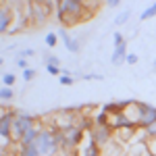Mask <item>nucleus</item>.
<instances>
[{"mask_svg":"<svg viewBox=\"0 0 156 156\" xmlns=\"http://www.w3.org/2000/svg\"><path fill=\"white\" fill-rule=\"evenodd\" d=\"M87 17H92V12L87 11L85 2L81 0H58L56 2V19L62 23V27L75 25L79 21H87Z\"/></svg>","mask_w":156,"mask_h":156,"instance_id":"1","label":"nucleus"},{"mask_svg":"<svg viewBox=\"0 0 156 156\" xmlns=\"http://www.w3.org/2000/svg\"><path fill=\"white\" fill-rule=\"evenodd\" d=\"M37 154L40 156H58V140H56V129H50V127H42V131L37 135L36 144Z\"/></svg>","mask_w":156,"mask_h":156,"instance_id":"2","label":"nucleus"},{"mask_svg":"<svg viewBox=\"0 0 156 156\" xmlns=\"http://www.w3.org/2000/svg\"><path fill=\"white\" fill-rule=\"evenodd\" d=\"M37 123H40V121H36V117H31V115H27V112H17V117H15V121H12L11 140L19 144L21 137H23L29 129H34Z\"/></svg>","mask_w":156,"mask_h":156,"instance_id":"3","label":"nucleus"},{"mask_svg":"<svg viewBox=\"0 0 156 156\" xmlns=\"http://www.w3.org/2000/svg\"><path fill=\"white\" fill-rule=\"evenodd\" d=\"M77 110H58L52 115V129L56 131H67L69 127H75L77 125Z\"/></svg>","mask_w":156,"mask_h":156,"instance_id":"4","label":"nucleus"},{"mask_svg":"<svg viewBox=\"0 0 156 156\" xmlns=\"http://www.w3.org/2000/svg\"><path fill=\"white\" fill-rule=\"evenodd\" d=\"M52 11L56 12V4L44 0V2H31V23L42 25L48 21V17L52 15Z\"/></svg>","mask_w":156,"mask_h":156,"instance_id":"5","label":"nucleus"},{"mask_svg":"<svg viewBox=\"0 0 156 156\" xmlns=\"http://www.w3.org/2000/svg\"><path fill=\"white\" fill-rule=\"evenodd\" d=\"M17 117V110H12V108H4L2 112H0V144L6 146L9 148V142L11 140V131H12V121Z\"/></svg>","mask_w":156,"mask_h":156,"instance_id":"6","label":"nucleus"},{"mask_svg":"<svg viewBox=\"0 0 156 156\" xmlns=\"http://www.w3.org/2000/svg\"><path fill=\"white\" fill-rule=\"evenodd\" d=\"M135 108H137V127L148 129L152 123H156V106L135 100Z\"/></svg>","mask_w":156,"mask_h":156,"instance_id":"7","label":"nucleus"},{"mask_svg":"<svg viewBox=\"0 0 156 156\" xmlns=\"http://www.w3.org/2000/svg\"><path fill=\"white\" fill-rule=\"evenodd\" d=\"M87 135L96 142L100 148H104V146H108L112 140H115V131L108 127V125H102V127H92L90 131H87Z\"/></svg>","mask_w":156,"mask_h":156,"instance_id":"8","label":"nucleus"},{"mask_svg":"<svg viewBox=\"0 0 156 156\" xmlns=\"http://www.w3.org/2000/svg\"><path fill=\"white\" fill-rule=\"evenodd\" d=\"M77 156H102V148L85 133V140L81 142V146L77 148Z\"/></svg>","mask_w":156,"mask_h":156,"instance_id":"9","label":"nucleus"},{"mask_svg":"<svg viewBox=\"0 0 156 156\" xmlns=\"http://www.w3.org/2000/svg\"><path fill=\"white\" fill-rule=\"evenodd\" d=\"M12 25V4H0V34H9Z\"/></svg>","mask_w":156,"mask_h":156,"instance_id":"10","label":"nucleus"},{"mask_svg":"<svg viewBox=\"0 0 156 156\" xmlns=\"http://www.w3.org/2000/svg\"><path fill=\"white\" fill-rule=\"evenodd\" d=\"M127 54H129V52H127V42H125V44H121V46L115 48L112 56H110V62H112V65H121V62H125Z\"/></svg>","mask_w":156,"mask_h":156,"instance_id":"11","label":"nucleus"},{"mask_svg":"<svg viewBox=\"0 0 156 156\" xmlns=\"http://www.w3.org/2000/svg\"><path fill=\"white\" fill-rule=\"evenodd\" d=\"M102 150H104L102 156H123V144H119L117 140H112V142L108 146H104Z\"/></svg>","mask_w":156,"mask_h":156,"instance_id":"12","label":"nucleus"},{"mask_svg":"<svg viewBox=\"0 0 156 156\" xmlns=\"http://www.w3.org/2000/svg\"><path fill=\"white\" fill-rule=\"evenodd\" d=\"M148 152V144H129V156H146Z\"/></svg>","mask_w":156,"mask_h":156,"instance_id":"13","label":"nucleus"},{"mask_svg":"<svg viewBox=\"0 0 156 156\" xmlns=\"http://www.w3.org/2000/svg\"><path fill=\"white\" fill-rule=\"evenodd\" d=\"M150 17H156V2H152L150 6H146L144 11H142V15H140V19H142V21L150 19Z\"/></svg>","mask_w":156,"mask_h":156,"instance_id":"14","label":"nucleus"},{"mask_svg":"<svg viewBox=\"0 0 156 156\" xmlns=\"http://www.w3.org/2000/svg\"><path fill=\"white\" fill-rule=\"evenodd\" d=\"M17 156H40V154H37L36 146H27V148H19Z\"/></svg>","mask_w":156,"mask_h":156,"instance_id":"15","label":"nucleus"},{"mask_svg":"<svg viewBox=\"0 0 156 156\" xmlns=\"http://www.w3.org/2000/svg\"><path fill=\"white\" fill-rule=\"evenodd\" d=\"M129 15H131V12L127 11V9H125V11H121L119 15L115 17V25H123V23H127V19H129Z\"/></svg>","mask_w":156,"mask_h":156,"instance_id":"16","label":"nucleus"},{"mask_svg":"<svg viewBox=\"0 0 156 156\" xmlns=\"http://www.w3.org/2000/svg\"><path fill=\"white\" fill-rule=\"evenodd\" d=\"M58 37L65 42V46H67V44L73 40V36H69V31H67V27H60V29H58Z\"/></svg>","mask_w":156,"mask_h":156,"instance_id":"17","label":"nucleus"},{"mask_svg":"<svg viewBox=\"0 0 156 156\" xmlns=\"http://www.w3.org/2000/svg\"><path fill=\"white\" fill-rule=\"evenodd\" d=\"M12 96H15V94H12L11 87H4V85L0 87V100H11Z\"/></svg>","mask_w":156,"mask_h":156,"instance_id":"18","label":"nucleus"},{"mask_svg":"<svg viewBox=\"0 0 156 156\" xmlns=\"http://www.w3.org/2000/svg\"><path fill=\"white\" fill-rule=\"evenodd\" d=\"M12 83H15V75H12V73H4V75H2V85H4V87H11Z\"/></svg>","mask_w":156,"mask_h":156,"instance_id":"19","label":"nucleus"},{"mask_svg":"<svg viewBox=\"0 0 156 156\" xmlns=\"http://www.w3.org/2000/svg\"><path fill=\"white\" fill-rule=\"evenodd\" d=\"M56 42H58V36H56V34H48V36H46V46L54 48V46H56Z\"/></svg>","mask_w":156,"mask_h":156,"instance_id":"20","label":"nucleus"},{"mask_svg":"<svg viewBox=\"0 0 156 156\" xmlns=\"http://www.w3.org/2000/svg\"><path fill=\"white\" fill-rule=\"evenodd\" d=\"M112 42H115V48H117V46H121V44H125V37H123V34H121V31L112 34Z\"/></svg>","mask_w":156,"mask_h":156,"instance_id":"21","label":"nucleus"},{"mask_svg":"<svg viewBox=\"0 0 156 156\" xmlns=\"http://www.w3.org/2000/svg\"><path fill=\"white\" fill-rule=\"evenodd\" d=\"M67 50H69V52H79V40H75V37H73L71 42L67 44Z\"/></svg>","mask_w":156,"mask_h":156,"instance_id":"22","label":"nucleus"},{"mask_svg":"<svg viewBox=\"0 0 156 156\" xmlns=\"http://www.w3.org/2000/svg\"><path fill=\"white\" fill-rule=\"evenodd\" d=\"M34 77H36V71H34V69H25L23 71V79L25 81H31Z\"/></svg>","mask_w":156,"mask_h":156,"instance_id":"23","label":"nucleus"},{"mask_svg":"<svg viewBox=\"0 0 156 156\" xmlns=\"http://www.w3.org/2000/svg\"><path fill=\"white\" fill-rule=\"evenodd\" d=\"M58 81H60L62 85H71V83H73V77H71V75H60Z\"/></svg>","mask_w":156,"mask_h":156,"instance_id":"24","label":"nucleus"},{"mask_svg":"<svg viewBox=\"0 0 156 156\" xmlns=\"http://www.w3.org/2000/svg\"><path fill=\"white\" fill-rule=\"evenodd\" d=\"M125 62H127V65H135V62H137V54L129 52V54H127V58H125Z\"/></svg>","mask_w":156,"mask_h":156,"instance_id":"25","label":"nucleus"},{"mask_svg":"<svg viewBox=\"0 0 156 156\" xmlns=\"http://www.w3.org/2000/svg\"><path fill=\"white\" fill-rule=\"evenodd\" d=\"M46 71H48L50 75H60V69L58 67H52V65H46Z\"/></svg>","mask_w":156,"mask_h":156,"instance_id":"26","label":"nucleus"},{"mask_svg":"<svg viewBox=\"0 0 156 156\" xmlns=\"http://www.w3.org/2000/svg\"><path fill=\"white\" fill-rule=\"evenodd\" d=\"M46 65H52V67H58V58H56V56H46Z\"/></svg>","mask_w":156,"mask_h":156,"instance_id":"27","label":"nucleus"},{"mask_svg":"<svg viewBox=\"0 0 156 156\" xmlns=\"http://www.w3.org/2000/svg\"><path fill=\"white\" fill-rule=\"evenodd\" d=\"M148 135H150V140H154V137H156V123H152V125L148 127Z\"/></svg>","mask_w":156,"mask_h":156,"instance_id":"28","label":"nucleus"},{"mask_svg":"<svg viewBox=\"0 0 156 156\" xmlns=\"http://www.w3.org/2000/svg\"><path fill=\"white\" fill-rule=\"evenodd\" d=\"M17 65H19V67H21V69H29V67H27V62H25V58H21V56H17Z\"/></svg>","mask_w":156,"mask_h":156,"instance_id":"29","label":"nucleus"},{"mask_svg":"<svg viewBox=\"0 0 156 156\" xmlns=\"http://www.w3.org/2000/svg\"><path fill=\"white\" fill-rule=\"evenodd\" d=\"M19 56H21V58H27V56H34V50H31V48H27V50H23V52H21Z\"/></svg>","mask_w":156,"mask_h":156,"instance_id":"30","label":"nucleus"},{"mask_svg":"<svg viewBox=\"0 0 156 156\" xmlns=\"http://www.w3.org/2000/svg\"><path fill=\"white\" fill-rule=\"evenodd\" d=\"M83 79H102V75H96V73H90V75H83Z\"/></svg>","mask_w":156,"mask_h":156,"instance_id":"31","label":"nucleus"},{"mask_svg":"<svg viewBox=\"0 0 156 156\" xmlns=\"http://www.w3.org/2000/svg\"><path fill=\"white\" fill-rule=\"evenodd\" d=\"M106 6H110V9L119 6V0H106Z\"/></svg>","mask_w":156,"mask_h":156,"instance_id":"32","label":"nucleus"},{"mask_svg":"<svg viewBox=\"0 0 156 156\" xmlns=\"http://www.w3.org/2000/svg\"><path fill=\"white\" fill-rule=\"evenodd\" d=\"M6 152H9V148H6V146H2V144H0V156H6Z\"/></svg>","mask_w":156,"mask_h":156,"instance_id":"33","label":"nucleus"},{"mask_svg":"<svg viewBox=\"0 0 156 156\" xmlns=\"http://www.w3.org/2000/svg\"><path fill=\"white\" fill-rule=\"evenodd\" d=\"M154 65H156V56H154Z\"/></svg>","mask_w":156,"mask_h":156,"instance_id":"34","label":"nucleus"},{"mask_svg":"<svg viewBox=\"0 0 156 156\" xmlns=\"http://www.w3.org/2000/svg\"><path fill=\"white\" fill-rule=\"evenodd\" d=\"M0 65H2V58H0Z\"/></svg>","mask_w":156,"mask_h":156,"instance_id":"35","label":"nucleus"}]
</instances>
